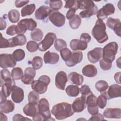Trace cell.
I'll return each instance as SVG.
<instances>
[{"instance_id": "obj_29", "label": "cell", "mask_w": 121, "mask_h": 121, "mask_svg": "<svg viewBox=\"0 0 121 121\" xmlns=\"http://www.w3.org/2000/svg\"><path fill=\"white\" fill-rule=\"evenodd\" d=\"M19 23L22 25L26 30L33 31L37 26V23L33 18H25L21 20Z\"/></svg>"}, {"instance_id": "obj_19", "label": "cell", "mask_w": 121, "mask_h": 121, "mask_svg": "<svg viewBox=\"0 0 121 121\" xmlns=\"http://www.w3.org/2000/svg\"><path fill=\"white\" fill-rule=\"evenodd\" d=\"M108 87L107 92H105L107 99H111L121 96V86L117 84H113Z\"/></svg>"}, {"instance_id": "obj_49", "label": "cell", "mask_w": 121, "mask_h": 121, "mask_svg": "<svg viewBox=\"0 0 121 121\" xmlns=\"http://www.w3.org/2000/svg\"><path fill=\"white\" fill-rule=\"evenodd\" d=\"M79 89L81 95L84 96L86 97L90 94L92 93V92L90 90L89 86L86 85H84L82 86Z\"/></svg>"}, {"instance_id": "obj_17", "label": "cell", "mask_w": 121, "mask_h": 121, "mask_svg": "<svg viewBox=\"0 0 121 121\" xmlns=\"http://www.w3.org/2000/svg\"><path fill=\"white\" fill-rule=\"evenodd\" d=\"M23 112L26 116L34 117L39 114L37 104L28 103L23 109Z\"/></svg>"}, {"instance_id": "obj_28", "label": "cell", "mask_w": 121, "mask_h": 121, "mask_svg": "<svg viewBox=\"0 0 121 121\" xmlns=\"http://www.w3.org/2000/svg\"><path fill=\"white\" fill-rule=\"evenodd\" d=\"M0 104V112L4 113L12 112L15 108L14 104L9 100H6Z\"/></svg>"}, {"instance_id": "obj_31", "label": "cell", "mask_w": 121, "mask_h": 121, "mask_svg": "<svg viewBox=\"0 0 121 121\" xmlns=\"http://www.w3.org/2000/svg\"><path fill=\"white\" fill-rule=\"evenodd\" d=\"M35 4H31L27 5L21 9V14L22 17L29 16L32 14L35 9Z\"/></svg>"}, {"instance_id": "obj_15", "label": "cell", "mask_w": 121, "mask_h": 121, "mask_svg": "<svg viewBox=\"0 0 121 121\" xmlns=\"http://www.w3.org/2000/svg\"><path fill=\"white\" fill-rule=\"evenodd\" d=\"M11 98L14 102L17 104L20 103L24 99V90L21 87L16 85L11 89Z\"/></svg>"}, {"instance_id": "obj_59", "label": "cell", "mask_w": 121, "mask_h": 121, "mask_svg": "<svg viewBox=\"0 0 121 121\" xmlns=\"http://www.w3.org/2000/svg\"><path fill=\"white\" fill-rule=\"evenodd\" d=\"M120 76H121V72H117L115 74L114 78L116 83H119V84H121V81H120Z\"/></svg>"}, {"instance_id": "obj_11", "label": "cell", "mask_w": 121, "mask_h": 121, "mask_svg": "<svg viewBox=\"0 0 121 121\" xmlns=\"http://www.w3.org/2000/svg\"><path fill=\"white\" fill-rule=\"evenodd\" d=\"M68 78L65 72L61 71L56 74L55 78V84L57 88L60 90H64Z\"/></svg>"}, {"instance_id": "obj_6", "label": "cell", "mask_w": 121, "mask_h": 121, "mask_svg": "<svg viewBox=\"0 0 121 121\" xmlns=\"http://www.w3.org/2000/svg\"><path fill=\"white\" fill-rule=\"evenodd\" d=\"M56 37V35L54 33L52 32L48 33L44 39L38 43L39 50L41 52L47 51L53 44Z\"/></svg>"}, {"instance_id": "obj_27", "label": "cell", "mask_w": 121, "mask_h": 121, "mask_svg": "<svg viewBox=\"0 0 121 121\" xmlns=\"http://www.w3.org/2000/svg\"><path fill=\"white\" fill-rule=\"evenodd\" d=\"M70 47L73 51H83L87 48V43L78 39H72L70 42Z\"/></svg>"}, {"instance_id": "obj_50", "label": "cell", "mask_w": 121, "mask_h": 121, "mask_svg": "<svg viewBox=\"0 0 121 121\" xmlns=\"http://www.w3.org/2000/svg\"><path fill=\"white\" fill-rule=\"evenodd\" d=\"M99 64L101 68L104 70H109L112 67V63H108L104 60L103 59L100 60Z\"/></svg>"}, {"instance_id": "obj_26", "label": "cell", "mask_w": 121, "mask_h": 121, "mask_svg": "<svg viewBox=\"0 0 121 121\" xmlns=\"http://www.w3.org/2000/svg\"><path fill=\"white\" fill-rule=\"evenodd\" d=\"M82 73L84 76L89 78L95 77L97 73V70L95 66L92 64H88L83 67Z\"/></svg>"}, {"instance_id": "obj_38", "label": "cell", "mask_w": 121, "mask_h": 121, "mask_svg": "<svg viewBox=\"0 0 121 121\" xmlns=\"http://www.w3.org/2000/svg\"><path fill=\"white\" fill-rule=\"evenodd\" d=\"M12 57L16 61H20L25 58V52L23 50L18 49L13 52Z\"/></svg>"}, {"instance_id": "obj_46", "label": "cell", "mask_w": 121, "mask_h": 121, "mask_svg": "<svg viewBox=\"0 0 121 121\" xmlns=\"http://www.w3.org/2000/svg\"><path fill=\"white\" fill-rule=\"evenodd\" d=\"M26 48L27 50L31 52H35L39 49L38 44L34 41H29L27 43Z\"/></svg>"}, {"instance_id": "obj_47", "label": "cell", "mask_w": 121, "mask_h": 121, "mask_svg": "<svg viewBox=\"0 0 121 121\" xmlns=\"http://www.w3.org/2000/svg\"><path fill=\"white\" fill-rule=\"evenodd\" d=\"M62 2L61 0L50 1V7L54 11H57L60 9L62 7Z\"/></svg>"}, {"instance_id": "obj_35", "label": "cell", "mask_w": 121, "mask_h": 121, "mask_svg": "<svg viewBox=\"0 0 121 121\" xmlns=\"http://www.w3.org/2000/svg\"><path fill=\"white\" fill-rule=\"evenodd\" d=\"M101 93V95L96 98V104L100 108L103 109L106 105L107 97L105 94V91Z\"/></svg>"}, {"instance_id": "obj_57", "label": "cell", "mask_w": 121, "mask_h": 121, "mask_svg": "<svg viewBox=\"0 0 121 121\" xmlns=\"http://www.w3.org/2000/svg\"><path fill=\"white\" fill-rule=\"evenodd\" d=\"M29 2V0H17L15 1V6H16L17 8H21V7L24 6V5H26Z\"/></svg>"}, {"instance_id": "obj_23", "label": "cell", "mask_w": 121, "mask_h": 121, "mask_svg": "<svg viewBox=\"0 0 121 121\" xmlns=\"http://www.w3.org/2000/svg\"><path fill=\"white\" fill-rule=\"evenodd\" d=\"M43 60L45 64H55L59 61V55L57 53L51 52L48 51L44 53Z\"/></svg>"}, {"instance_id": "obj_13", "label": "cell", "mask_w": 121, "mask_h": 121, "mask_svg": "<svg viewBox=\"0 0 121 121\" xmlns=\"http://www.w3.org/2000/svg\"><path fill=\"white\" fill-rule=\"evenodd\" d=\"M35 74L36 72L34 69L31 67L26 68L21 79L22 82L26 85H30L34 81Z\"/></svg>"}, {"instance_id": "obj_37", "label": "cell", "mask_w": 121, "mask_h": 121, "mask_svg": "<svg viewBox=\"0 0 121 121\" xmlns=\"http://www.w3.org/2000/svg\"><path fill=\"white\" fill-rule=\"evenodd\" d=\"M11 74H10V72L8 69H2L0 71V86H2L4 82L10 79L11 78Z\"/></svg>"}, {"instance_id": "obj_53", "label": "cell", "mask_w": 121, "mask_h": 121, "mask_svg": "<svg viewBox=\"0 0 121 121\" xmlns=\"http://www.w3.org/2000/svg\"><path fill=\"white\" fill-rule=\"evenodd\" d=\"M91 39V37L90 35L87 33H82L80 35V40L86 43H89Z\"/></svg>"}, {"instance_id": "obj_52", "label": "cell", "mask_w": 121, "mask_h": 121, "mask_svg": "<svg viewBox=\"0 0 121 121\" xmlns=\"http://www.w3.org/2000/svg\"><path fill=\"white\" fill-rule=\"evenodd\" d=\"M1 35V39H0V48H9V39H6L5 38L3 37L2 34L0 33Z\"/></svg>"}, {"instance_id": "obj_14", "label": "cell", "mask_w": 121, "mask_h": 121, "mask_svg": "<svg viewBox=\"0 0 121 121\" xmlns=\"http://www.w3.org/2000/svg\"><path fill=\"white\" fill-rule=\"evenodd\" d=\"M102 48L96 47L87 53V58L89 61L92 63L97 62L102 57Z\"/></svg>"}, {"instance_id": "obj_5", "label": "cell", "mask_w": 121, "mask_h": 121, "mask_svg": "<svg viewBox=\"0 0 121 121\" xmlns=\"http://www.w3.org/2000/svg\"><path fill=\"white\" fill-rule=\"evenodd\" d=\"M38 106L39 112L43 118L44 121L55 120L51 117L49 103L46 99L44 98L41 99L38 102Z\"/></svg>"}, {"instance_id": "obj_45", "label": "cell", "mask_w": 121, "mask_h": 121, "mask_svg": "<svg viewBox=\"0 0 121 121\" xmlns=\"http://www.w3.org/2000/svg\"><path fill=\"white\" fill-rule=\"evenodd\" d=\"M67 46V43L64 40L61 39H57L55 40L54 43V47L57 51H60V50L62 49L66 48Z\"/></svg>"}, {"instance_id": "obj_51", "label": "cell", "mask_w": 121, "mask_h": 121, "mask_svg": "<svg viewBox=\"0 0 121 121\" xmlns=\"http://www.w3.org/2000/svg\"><path fill=\"white\" fill-rule=\"evenodd\" d=\"M6 34L10 36L17 34V25L10 26L6 30Z\"/></svg>"}, {"instance_id": "obj_36", "label": "cell", "mask_w": 121, "mask_h": 121, "mask_svg": "<svg viewBox=\"0 0 121 121\" xmlns=\"http://www.w3.org/2000/svg\"><path fill=\"white\" fill-rule=\"evenodd\" d=\"M8 16L9 21L12 23H17L20 18V13L16 9L10 10L9 12Z\"/></svg>"}, {"instance_id": "obj_60", "label": "cell", "mask_w": 121, "mask_h": 121, "mask_svg": "<svg viewBox=\"0 0 121 121\" xmlns=\"http://www.w3.org/2000/svg\"><path fill=\"white\" fill-rule=\"evenodd\" d=\"M6 98L7 97L5 96L1 92H0V103H1L3 102H4L6 100Z\"/></svg>"}, {"instance_id": "obj_55", "label": "cell", "mask_w": 121, "mask_h": 121, "mask_svg": "<svg viewBox=\"0 0 121 121\" xmlns=\"http://www.w3.org/2000/svg\"><path fill=\"white\" fill-rule=\"evenodd\" d=\"M13 121H31L30 119L25 117L24 116H22L19 114H16L14 115L13 117Z\"/></svg>"}, {"instance_id": "obj_21", "label": "cell", "mask_w": 121, "mask_h": 121, "mask_svg": "<svg viewBox=\"0 0 121 121\" xmlns=\"http://www.w3.org/2000/svg\"><path fill=\"white\" fill-rule=\"evenodd\" d=\"M9 47H14L17 46H22L26 43V38L25 35H17L9 39Z\"/></svg>"}, {"instance_id": "obj_42", "label": "cell", "mask_w": 121, "mask_h": 121, "mask_svg": "<svg viewBox=\"0 0 121 121\" xmlns=\"http://www.w3.org/2000/svg\"><path fill=\"white\" fill-rule=\"evenodd\" d=\"M31 63L33 69L35 70L39 69L42 67L43 64L42 58L40 56H35L33 58Z\"/></svg>"}, {"instance_id": "obj_3", "label": "cell", "mask_w": 121, "mask_h": 121, "mask_svg": "<svg viewBox=\"0 0 121 121\" xmlns=\"http://www.w3.org/2000/svg\"><path fill=\"white\" fill-rule=\"evenodd\" d=\"M118 49V45L116 42H112L108 43L102 49V59L108 63H112L115 60Z\"/></svg>"}, {"instance_id": "obj_22", "label": "cell", "mask_w": 121, "mask_h": 121, "mask_svg": "<svg viewBox=\"0 0 121 121\" xmlns=\"http://www.w3.org/2000/svg\"><path fill=\"white\" fill-rule=\"evenodd\" d=\"M103 113L104 116L107 118L120 119L121 117V110L120 108H106Z\"/></svg>"}, {"instance_id": "obj_40", "label": "cell", "mask_w": 121, "mask_h": 121, "mask_svg": "<svg viewBox=\"0 0 121 121\" xmlns=\"http://www.w3.org/2000/svg\"><path fill=\"white\" fill-rule=\"evenodd\" d=\"M31 38L35 41H40L43 37V33L39 28H36L32 31L30 34Z\"/></svg>"}, {"instance_id": "obj_25", "label": "cell", "mask_w": 121, "mask_h": 121, "mask_svg": "<svg viewBox=\"0 0 121 121\" xmlns=\"http://www.w3.org/2000/svg\"><path fill=\"white\" fill-rule=\"evenodd\" d=\"M68 80L72 84L77 86L81 85L84 81L82 75L76 72H72L68 75Z\"/></svg>"}, {"instance_id": "obj_56", "label": "cell", "mask_w": 121, "mask_h": 121, "mask_svg": "<svg viewBox=\"0 0 121 121\" xmlns=\"http://www.w3.org/2000/svg\"><path fill=\"white\" fill-rule=\"evenodd\" d=\"M77 9H74V8H72L70 9L66 13V18L69 20L71 19L72 17H73L75 14V12L76 11Z\"/></svg>"}, {"instance_id": "obj_48", "label": "cell", "mask_w": 121, "mask_h": 121, "mask_svg": "<svg viewBox=\"0 0 121 121\" xmlns=\"http://www.w3.org/2000/svg\"><path fill=\"white\" fill-rule=\"evenodd\" d=\"M64 8L66 9H72L74 8L77 9H78V0H66L65 5Z\"/></svg>"}, {"instance_id": "obj_32", "label": "cell", "mask_w": 121, "mask_h": 121, "mask_svg": "<svg viewBox=\"0 0 121 121\" xmlns=\"http://www.w3.org/2000/svg\"><path fill=\"white\" fill-rule=\"evenodd\" d=\"M98 11L97 7L95 5L93 8L84 10L79 13V17L81 18H88L91 16L95 15L97 13Z\"/></svg>"}, {"instance_id": "obj_18", "label": "cell", "mask_w": 121, "mask_h": 121, "mask_svg": "<svg viewBox=\"0 0 121 121\" xmlns=\"http://www.w3.org/2000/svg\"><path fill=\"white\" fill-rule=\"evenodd\" d=\"M83 59V53L81 51H75L72 52L70 59L65 62L69 67H72L80 62Z\"/></svg>"}, {"instance_id": "obj_41", "label": "cell", "mask_w": 121, "mask_h": 121, "mask_svg": "<svg viewBox=\"0 0 121 121\" xmlns=\"http://www.w3.org/2000/svg\"><path fill=\"white\" fill-rule=\"evenodd\" d=\"M95 88L100 93L105 92L109 87L108 84L104 80H99L95 84Z\"/></svg>"}, {"instance_id": "obj_8", "label": "cell", "mask_w": 121, "mask_h": 121, "mask_svg": "<svg viewBox=\"0 0 121 121\" xmlns=\"http://www.w3.org/2000/svg\"><path fill=\"white\" fill-rule=\"evenodd\" d=\"M86 98L88 112L92 115L98 113L99 109L96 104V97L92 93L87 95Z\"/></svg>"}, {"instance_id": "obj_16", "label": "cell", "mask_w": 121, "mask_h": 121, "mask_svg": "<svg viewBox=\"0 0 121 121\" xmlns=\"http://www.w3.org/2000/svg\"><path fill=\"white\" fill-rule=\"evenodd\" d=\"M86 98L84 96L76 98L72 104V107L74 112H82L86 107Z\"/></svg>"}, {"instance_id": "obj_2", "label": "cell", "mask_w": 121, "mask_h": 121, "mask_svg": "<svg viewBox=\"0 0 121 121\" xmlns=\"http://www.w3.org/2000/svg\"><path fill=\"white\" fill-rule=\"evenodd\" d=\"M92 35L100 43H104L108 39L106 32V26L102 20L98 19L96 20L92 30Z\"/></svg>"}, {"instance_id": "obj_43", "label": "cell", "mask_w": 121, "mask_h": 121, "mask_svg": "<svg viewBox=\"0 0 121 121\" xmlns=\"http://www.w3.org/2000/svg\"><path fill=\"white\" fill-rule=\"evenodd\" d=\"M39 99L38 94L35 91H30L28 95V100L29 103L37 104Z\"/></svg>"}, {"instance_id": "obj_12", "label": "cell", "mask_w": 121, "mask_h": 121, "mask_svg": "<svg viewBox=\"0 0 121 121\" xmlns=\"http://www.w3.org/2000/svg\"><path fill=\"white\" fill-rule=\"evenodd\" d=\"M106 25L109 28L113 30L117 35L121 37V23L119 18L109 17L106 22Z\"/></svg>"}, {"instance_id": "obj_10", "label": "cell", "mask_w": 121, "mask_h": 121, "mask_svg": "<svg viewBox=\"0 0 121 121\" xmlns=\"http://www.w3.org/2000/svg\"><path fill=\"white\" fill-rule=\"evenodd\" d=\"M17 64L11 54L3 53L0 55V67L1 68L6 69L13 68Z\"/></svg>"}, {"instance_id": "obj_1", "label": "cell", "mask_w": 121, "mask_h": 121, "mask_svg": "<svg viewBox=\"0 0 121 121\" xmlns=\"http://www.w3.org/2000/svg\"><path fill=\"white\" fill-rule=\"evenodd\" d=\"M52 113L57 120H63L69 117L74 114L72 105L62 102L54 105L51 111Z\"/></svg>"}, {"instance_id": "obj_33", "label": "cell", "mask_w": 121, "mask_h": 121, "mask_svg": "<svg viewBox=\"0 0 121 121\" xmlns=\"http://www.w3.org/2000/svg\"><path fill=\"white\" fill-rule=\"evenodd\" d=\"M69 25L71 28L73 29H78L81 25V19L78 15L75 16L69 20Z\"/></svg>"}, {"instance_id": "obj_58", "label": "cell", "mask_w": 121, "mask_h": 121, "mask_svg": "<svg viewBox=\"0 0 121 121\" xmlns=\"http://www.w3.org/2000/svg\"><path fill=\"white\" fill-rule=\"evenodd\" d=\"M7 26L6 22L2 17L0 18V30H2L6 28Z\"/></svg>"}, {"instance_id": "obj_34", "label": "cell", "mask_w": 121, "mask_h": 121, "mask_svg": "<svg viewBox=\"0 0 121 121\" xmlns=\"http://www.w3.org/2000/svg\"><path fill=\"white\" fill-rule=\"evenodd\" d=\"M95 6L92 0H78V8L80 9L87 10L93 8Z\"/></svg>"}, {"instance_id": "obj_4", "label": "cell", "mask_w": 121, "mask_h": 121, "mask_svg": "<svg viewBox=\"0 0 121 121\" xmlns=\"http://www.w3.org/2000/svg\"><path fill=\"white\" fill-rule=\"evenodd\" d=\"M51 82L49 77L47 75H43L40 77L37 80H35L31 83L32 89L39 94L45 93L47 90V86Z\"/></svg>"}, {"instance_id": "obj_54", "label": "cell", "mask_w": 121, "mask_h": 121, "mask_svg": "<svg viewBox=\"0 0 121 121\" xmlns=\"http://www.w3.org/2000/svg\"><path fill=\"white\" fill-rule=\"evenodd\" d=\"M89 121H101L104 120V115L100 113H97L92 116L88 120Z\"/></svg>"}, {"instance_id": "obj_7", "label": "cell", "mask_w": 121, "mask_h": 121, "mask_svg": "<svg viewBox=\"0 0 121 121\" xmlns=\"http://www.w3.org/2000/svg\"><path fill=\"white\" fill-rule=\"evenodd\" d=\"M49 19L52 24L58 27L62 26L65 23V16L58 11L52 10L49 15Z\"/></svg>"}, {"instance_id": "obj_24", "label": "cell", "mask_w": 121, "mask_h": 121, "mask_svg": "<svg viewBox=\"0 0 121 121\" xmlns=\"http://www.w3.org/2000/svg\"><path fill=\"white\" fill-rule=\"evenodd\" d=\"M15 85L14 79L11 78L8 81L4 82L1 86L0 92L7 97H9L11 93V89Z\"/></svg>"}, {"instance_id": "obj_44", "label": "cell", "mask_w": 121, "mask_h": 121, "mask_svg": "<svg viewBox=\"0 0 121 121\" xmlns=\"http://www.w3.org/2000/svg\"><path fill=\"white\" fill-rule=\"evenodd\" d=\"M60 56L64 61L66 62L70 59L72 54V52L69 49L67 48H63L60 50Z\"/></svg>"}, {"instance_id": "obj_9", "label": "cell", "mask_w": 121, "mask_h": 121, "mask_svg": "<svg viewBox=\"0 0 121 121\" xmlns=\"http://www.w3.org/2000/svg\"><path fill=\"white\" fill-rule=\"evenodd\" d=\"M115 12V7L112 3H107L97 11L96 17L98 19L101 20L106 18L108 16L114 14Z\"/></svg>"}, {"instance_id": "obj_61", "label": "cell", "mask_w": 121, "mask_h": 121, "mask_svg": "<svg viewBox=\"0 0 121 121\" xmlns=\"http://www.w3.org/2000/svg\"><path fill=\"white\" fill-rule=\"evenodd\" d=\"M0 121H7L8 119L7 118V116L3 114L2 112H0Z\"/></svg>"}, {"instance_id": "obj_20", "label": "cell", "mask_w": 121, "mask_h": 121, "mask_svg": "<svg viewBox=\"0 0 121 121\" xmlns=\"http://www.w3.org/2000/svg\"><path fill=\"white\" fill-rule=\"evenodd\" d=\"M52 10L50 8L45 5L39 7L35 12V17L38 20H43L49 16Z\"/></svg>"}, {"instance_id": "obj_30", "label": "cell", "mask_w": 121, "mask_h": 121, "mask_svg": "<svg viewBox=\"0 0 121 121\" xmlns=\"http://www.w3.org/2000/svg\"><path fill=\"white\" fill-rule=\"evenodd\" d=\"M65 91L68 95L70 97H76L78 95L80 89L78 86L70 85L66 87Z\"/></svg>"}, {"instance_id": "obj_39", "label": "cell", "mask_w": 121, "mask_h": 121, "mask_svg": "<svg viewBox=\"0 0 121 121\" xmlns=\"http://www.w3.org/2000/svg\"><path fill=\"white\" fill-rule=\"evenodd\" d=\"M23 76V71L20 67L14 68L11 71V77L13 79L17 80L21 79Z\"/></svg>"}]
</instances>
